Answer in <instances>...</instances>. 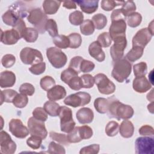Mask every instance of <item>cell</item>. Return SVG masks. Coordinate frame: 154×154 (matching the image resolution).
I'll list each match as a JSON object with an SVG mask.
<instances>
[{"instance_id":"cell-25","label":"cell","mask_w":154,"mask_h":154,"mask_svg":"<svg viewBox=\"0 0 154 154\" xmlns=\"http://www.w3.org/2000/svg\"><path fill=\"white\" fill-rule=\"evenodd\" d=\"M109 103L110 97L108 99L103 97H97L94 100V106L98 112L100 114H105L108 112Z\"/></svg>"},{"instance_id":"cell-8","label":"cell","mask_w":154,"mask_h":154,"mask_svg":"<svg viewBox=\"0 0 154 154\" xmlns=\"http://www.w3.org/2000/svg\"><path fill=\"white\" fill-rule=\"evenodd\" d=\"M90 100L91 96L89 93L79 91L67 96L64 100V103L67 106L76 108L87 105Z\"/></svg>"},{"instance_id":"cell-48","label":"cell","mask_w":154,"mask_h":154,"mask_svg":"<svg viewBox=\"0 0 154 154\" xmlns=\"http://www.w3.org/2000/svg\"><path fill=\"white\" fill-rule=\"evenodd\" d=\"M82 88H92L94 84V78L90 74H84L80 76Z\"/></svg>"},{"instance_id":"cell-33","label":"cell","mask_w":154,"mask_h":154,"mask_svg":"<svg viewBox=\"0 0 154 154\" xmlns=\"http://www.w3.org/2000/svg\"><path fill=\"white\" fill-rule=\"evenodd\" d=\"M94 26L92 20L86 19L80 25L81 32L85 35H91L94 31Z\"/></svg>"},{"instance_id":"cell-40","label":"cell","mask_w":154,"mask_h":154,"mask_svg":"<svg viewBox=\"0 0 154 154\" xmlns=\"http://www.w3.org/2000/svg\"><path fill=\"white\" fill-rule=\"evenodd\" d=\"M69 39V48L72 49H76L79 48L82 43V38L79 34L73 32L68 35Z\"/></svg>"},{"instance_id":"cell-30","label":"cell","mask_w":154,"mask_h":154,"mask_svg":"<svg viewBox=\"0 0 154 154\" xmlns=\"http://www.w3.org/2000/svg\"><path fill=\"white\" fill-rule=\"evenodd\" d=\"M38 36V31L34 28H26L22 35V38L28 43L35 42Z\"/></svg>"},{"instance_id":"cell-6","label":"cell","mask_w":154,"mask_h":154,"mask_svg":"<svg viewBox=\"0 0 154 154\" xmlns=\"http://www.w3.org/2000/svg\"><path fill=\"white\" fill-rule=\"evenodd\" d=\"M20 58L25 64L33 65L43 62V55L40 51L29 47L23 48L20 52Z\"/></svg>"},{"instance_id":"cell-22","label":"cell","mask_w":154,"mask_h":154,"mask_svg":"<svg viewBox=\"0 0 154 154\" xmlns=\"http://www.w3.org/2000/svg\"><path fill=\"white\" fill-rule=\"evenodd\" d=\"M66 96V91L64 87L57 85L54 86L47 92V97L52 101L62 99Z\"/></svg>"},{"instance_id":"cell-41","label":"cell","mask_w":154,"mask_h":154,"mask_svg":"<svg viewBox=\"0 0 154 154\" xmlns=\"http://www.w3.org/2000/svg\"><path fill=\"white\" fill-rule=\"evenodd\" d=\"M134 75L136 77L145 76L147 72V66L145 62H140L133 66Z\"/></svg>"},{"instance_id":"cell-56","label":"cell","mask_w":154,"mask_h":154,"mask_svg":"<svg viewBox=\"0 0 154 154\" xmlns=\"http://www.w3.org/2000/svg\"><path fill=\"white\" fill-rule=\"evenodd\" d=\"M16 62V57L12 54H5L1 59L2 65L5 68L12 67Z\"/></svg>"},{"instance_id":"cell-31","label":"cell","mask_w":154,"mask_h":154,"mask_svg":"<svg viewBox=\"0 0 154 154\" xmlns=\"http://www.w3.org/2000/svg\"><path fill=\"white\" fill-rule=\"evenodd\" d=\"M92 22L94 28L99 30L103 29L106 25L107 18L104 14L97 13L92 17Z\"/></svg>"},{"instance_id":"cell-24","label":"cell","mask_w":154,"mask_h":154,"mask_svg":"<svg viewBox=\"0 0 154 154\" xmlns=\"http://www.w3.org/2000/svg\"><path fill=\"white\" fill-rule=\"evenodd\" d=\"M61 1L56 0H45L43 2L44 13L46 14H54L59 9Z\"/></svg>"},{"instance_id":"cell-37","label":"cell","mask_w":154,"mask_h":154,"mask_svg":"<svg viewBox=\"0 0 154 154\" xmlns=\"http://www.w3.org/2000/svg\"><path fill=\"white\" fill-rule=\"evenodd\" d=\"M69 19L72 25L75 26L79 25L84 21V15L81 11L76 10L69 14Z\"/></svg>"},{"instance_id":"cell-39","label":"cell","mask_w":154,"mask_h":154,"mask_svg":"<svg viewBox=\"0 0 154 154\" xmlns=\"http://www.w3.org/2000/svg\"><path fill=\"white\" fill-rule=\"evenodd\" d=\"M45 29L48 32L50 36L52 37H55L58 35V31L57 23L52 19H48L46 23Z\"/></svg>"},{"instance_id":"cell-16","label":"cell","mask_w":154,"mask_h":154,"mask_svg":"<svg viewBox=\"0 0 154 154\" xmlns=\"http://www.w3.org/2000/svg\"><path fill=\"white\" fill-rule=\"evenodd\" d=\"M152 85L147 80L145 76L136 77L133 80V89L137 93H145L149 90L152 88Z\"/></svg>"},{"instance_id":"cell-19","label":"cell","mask_w":154,"mask_h":154,"mask_svg":"<svg viewBox=\"0 0 154 154\" xmlns=\"http://www.w3.org/2000/svg\"><path fill=\"white\" fill-rule=\"evenodd\" d=\"M88 52L91 57L99 62H102L105 59V54L102 46L97 41L92 42L88 46Z\"/></svg>"},{"instance_id":"cell-32","label":"cell","mask_w":154,"mask_h":154,"mask_svg":"<svg viewBox=\"0 0 154 154\" xmlns=\"http://www.w3.org/2000/svg\"><path fill=\"white\" fill-rule=\"evenodd\" d=\"M17 92L12 89H7L1 91V105L3 102L11 103L13 102V100L15 96L17 94Z\"/></svg>"},{"instance_id":"cell-29","label":"cell","mask_w":154,"mask_h":154,"mask_svg":"<svg viewBox=\"0 0 154 154\" xmlns=\"http://www.w3.org/2000/svg\"><path fill=\"white\" fill-rule=\"evenodd\" d=\"M2 19L5 24L11 26H14L19 18L16 15V14L8 9L6 12H5L2 16Z\"/></svg>"},{"instance_id":"cell-53","label":"cell","mask_w":154,"mask_h":154,"mask_svg":"<svg viewBox=\"0 0 154 154\" xmlns=\"http://www.w3.org/2000/svg\"><path fill=\"white\" fill-rule=\"evenodd\" d=\"M33 117L39 120L45 122L48 119V113L42 107H37L32 111Z\"/></svg>"},{"instance_id":"cell-20","label":"cell","mask_w":154,"mask_h":154,"mask_svg":"<svg viewBox=\"0 0 154 154\" xmlns=\"http://www.w3.org/2000/svg\"><path fill=\"white\" fill-rule=\"evenodd\" d=\"M75 2L79 6L81 10L87 14L94 13L98 8V0H82Z\"/></svg>"},{"instance_id":"cell-45","label":"cell","mask_w":154,"mask_h":154,"mask_svg":"<svg viewBox=\"0 0 154 154\" xmlns=\"http://www.w3.org/2000/svg\"><path fill=\"white\" fill-rule=\"evenodd\" d=\"M97 42L102 47L107 48L111 45L112 39L109 34V32H103L99 35Z\"/></svg>"},{"instance_id":"cell-51","label":"cell","mask_w":154,"mask_h":154,"mask_svg":"<svg viewBox=\"0 0 154 154\" xmlns=\"http://www.w3.org/2000/svg\"><path fill=\"white\" fill-rule=\"evenodd\" d=\"M67 138L70 143H76L80 142L82 139L79 134V126L75 128L67 135Z\"/></svg>"},{"instance_id":"cell-62","label":"cell","mask_w":154,"mask_h":154,"mask_svg":"<svg viewBox=\"0 0 154 154\" xmlns=\"http://www.w3.org/2000/svg\"><path fill=\"white\" fill-rule=\"evenodd\" d=\"M26 28V27L25 23L22 19H19L17 22L16 24L14 25V26L13 27V29H15L18 32V34L20 37V38H22V35Z\"/></svg>"},{"instance_id":"cell-18","label":"cell","mask_w":154,"mask_h":154,"mask_svg":"<svg viewBox=\"0 0 154 154\" xmlns=\"http://www.w3.org/2000/svg\"><path fill=\"white\" fill-rule=\"evenodd\" d=\"M76 117L79 123L87 124L93 122L94 119V113L91 109L83 107L77 111Z\"/></svg>"},{"instance_id":"cell-42","label":"cell","mask_w":154,"mask_h":154,"mask_svg":"<svg viewBox=\"0 0 154 154\" xmlns=\"http://www.w3.org/2000/svg\"><path fill=\"white\" fill-rule=\"evenodd\" d=\"M79 73L74 70L73 69L69 67L67 69L63 70L61 73V80L65 84H67L75 76H78Z\"/></svg>"},{"instance_id":"cell-54","label":"cell","mask_w":154,"mask_h":154,"mask_svg":"<svg viewBox=\"0 0 154 154\" xmlns=\"http://www.w3.org/2000/svg\"><path fill=\"white\" fill-rule=\"evenodd\" d=\"M100 146L98 144H93L88 146L82 147L80 151V154H97L99 153Z\"/></svg>"},{"instance_id":"cell-15","label":"cell","mask_w":154,"mask_h":154,"mask_svg":"<svg viewBox=\"0 0 154 154\" xmlns=\"http://www.w3.org/2000/svg\"><path fill=\"white\" fill-rule=\"evenodd\" d=\"M111 22L109 28V34L112 40L119 37L125 36L126 29V19H117L111 20Z\"/></svg>"},{"instance_id":"cell-43","label":"cell","mask_w":154,"mask_h":154,"mask_svg":"<svg viewBox=\"0 0 154 154\" xmlns=\"http://www.w3.org/2000/svg\"><path fill=\"white\" fill-rule=\"evenodd\" d=\"M119 130V125L115 121L109 122L105 127V133L108 137L116 135Z\"/></svg>"},{"instance_id":"cell-64","label":"cell","mask_w":154,"mask_h":154,"mask_svg":"<svg viewBox=\"0 0 154 154\" xmlns=\"http://www.w3.org/2000/svg\"><path fill=\"white\" fill-rule=\"evenodd\" d=\"M63 6L67 9H76V4L73 1H64L63 2Z\"/></svg>"},{"instance_id":"cell-57","label":"cell","mask_w":154,"mask_h":154,"mask_svg":"<svg viewBox=\"0 0 154 154\" xmlns=\"http://www.w3.org/2000/svg\"><path fill=\"white\" fill-rule=\"evenodd\" d=\"M19 91L22 94L28 96H32L35 92V88L31 84L26 82L22 84L20 86Z\"/></svg>"},{"instance_id":"cell-26","label":"cell","mask_w":154,"mask_h":154,"mask_svg":"<svg viewBox=\"0 0 154 154\" xmlns=\"http://www.w3.org/2000/svg\"><path fill=\"white\" fill-rule=\"evenodd\" d=\"M19 19H23L27 15V9L25 4L21 1H17L13 4L9 8Z\"/></svg>"},{"instance_id":"cell-44","label":"cell","mask_w":154,"mask_h":154,"mask_svg":"<svg viewBox=\"0 0 154 154\" xmlns=\"http://www.w3.org/2000/svg\"><path fill=\"white\" fill-rule=\"evenodd\" d=\"M40 85L43 90L48 91L55 85V81L50 76H45L40 79Z\"/></svg>"},{"instance_id":"cell-60","label":"cell","mask_w":154,"mask_h":154,"mask_svg":"<svg viewBox=\"0 0 154 154\" xmlns=\"http://www.w3.org/2000/svg\"><path fill=\"white\" fill-rule=\"evenodd\" d=\"M69 87L73 90H79L81 88H82V82L81 78L78 76H76L73 77L67 84Z\"/></svg>"},{"instance_id":"cell-11","label":"cell","mask_w":154,"mask_h":154,"mask_svg":"<svg viewBox=\"0 0 154 154\" xmlns=\"http://www.w3.org/2000/svg\"><path fill=\"white\" fill-rule=\"evenodd\" d=\"M27 125L31 135L39 137L43 140L46 138L48 132L44 122L31 117L28 119Z\"/></svg>"},{"instance_id":"cell-12","label":"cell","mask_w":154,"mask_h":154,"mask_svg":"<svg viewBox=\"0 0 154 154\" xmlns=\"http://www.w3.org/2000/svg\"><path fill=\"white\" fill-rule=\"evenodd\" d=\"M9 131L17 138H25L29 134V129L18 119H13L9 122Z\"/></svg>"},{"instance_id":"cell-10","label":"cell","mask_w":154,"mask_h":154,"mask_svg":"<svg viewBox=\"0 0 154 154\" xmlns=\"http://www.w3.org/2000/svg\"><path fill=\"white\" fill-rule=\"evenodd\" d=\"M114 44L110 48V55L113 62L122 59L124 55V50L127 46V40L125 36L119 37L113 40Z\"/></svg>"},{"instance_id":"cell-27","label":"cell","mask_w":154,"mask_h":154,"mask_svg":"<svg viewBox=\"0 0 154 154\" xmlns=\"http://www.w3.org/2000/svg\"><path fill=\"white\" fill-rule=\"evenodd\" d=\"M144 52V48L140 46H132V48L126 55V58L131 62H134L140 59Z\"/></svg>"},{"instance_id":"cell-1","label":"cell","mask_w":154,"mask_h":154,"mask_svg":"<svg viewBox=\"0 0 154 154\" xmlns=\"http://www.w3.org/2000/svg\"><path fill=\"white\" fill-rule=\"evenodd\" d=\"M107 112L110 118L128 120L133 116L134 111L130 105L121 103L115 98L114 96H112L110 97V103Z\"/></svg>"},{"instance_id":"cell-13","label":"cell","mask_w":154,"mask_h":154,"mask_svg":"<svg viewBox=\"0 0 154 154\" xmlns=\"http://www.w3.org/2000/svg\"><path fill=\"white\" fill-rule=\"evenodd\" d=\"M1 153L4 154H13L16 150V144L10 135L4 131L0 132Z\"/></svg>"},{"instance_id":"cell-47","label":"cell","mask_w":154,"mask_h":154,"mask_svg":"<svg viewBox=\"0 0 154 154\" xmlns=\"http://www.w3.org/2000/svg\"><path fill=\"white\" fill-rule=\"evenodd\" d=\"M123 1H115L110 0H103L101 1V8L105 11L112 10L116 6L122 5Z\"/></svg>"},{"instance_id":"cell-46","label":"cell","mask_w":154,"mask_h":154,"mask_svg":"<svg viewBox=\"0 0 154 154\" xmlns=\"http://www.w3.org/2000/svg\"><path fill=\"white\" fill-rule=\"evenodd\" d=\"M49 137L53 140L57 141L58 143H60L61 144H63L65 146H69V142L67 140V135L63 134L57 133L55 132H49Z\"/></svg>"},{"instance_id":"cell-61","label":"cell","mask_w":154,"mask_h":154,"mask_svg":"<svg viewBox=\"0 0 154 154\" xmlns=\"http://www.w3.org/2000/svg\"><path fill=\"white\" fill-rule=\"evenodd\" d=\"M138 132L140 135L143 136H149L153 137L154 135V129L151 126L146 125L142 126L138 131Z\"/></svg>"},{"instance_id":"cell-7","label":"cell","mask_w":154,"mask_h":154,"mask_svg":"<svg viewBox=\"0 0 154 154\" xmlns=\"http://www.w3.org/2000/svg\"><path fill=\"white\" fill-rule=\"evenodd\" d=\"M94 82L99 91L103 94H111L116 90L115 84L103 73H97L94 76Z\"/></svg>"},{"instance_id":"cell-21","label":"cell","mask_w":154,"mask_h":154,"mask_svg":"<svg viewBox=\"0 0 154 154\" xmlns=\"http://www.w3.org/2000/svg\"><path fill=\"white\" fill-rule=\"evenodd\" d=\"M16 82V75L11 72L5 70L0 74V86L1 88L13 87Z\"/></svg>"},{"instance_id":"cell-28","label":"cell","mask_w":154,"mask_h":154,"mask_svg":"<svg viewBox=\"0 0 154 154\" xmlns=\"http://www.w3.org/2000/svg\"><path fill=\"white\" fill-rule=\"evenodd\" d=\"M60 108V105L58 103L52 100L47 101L43 105V108L45 109L46 112L48 113V115L51 117L58 116Z\"/></svg>"},{"instance_id":"cell-23","label":"cell","mask_w":154,"mask_h":154,"mask_svg":"<svg viewBox=\"0 0 154 154\" xmlns=\"http://www.w3.org/2000/svg\"><path fill=\"white\" fill-rule=\"evenodd\" d=\"M119 131L122 137L128 138L133 135L134 132V126L131 121L124 120L119 126Z\"/></svg>"},{"instance_id":"cell-35","label":"cell","mask_w":154,"mask_h":154,"mask_svg":"<svg viewBox=\"0 0 154 154\" xmlns=\"http://www.w3.org/2000/svg\"><path fill=\"white\" fill-rule=\"evenodd\" d=\"M120 10L123 14L127 17L128 16L135 12L136 10V5L135 2L132 1H123L122 7Z\"/></svg>"},{"instance_id":"cell-49","label":"cell","mask_w":154,"mask_h":154,"mask_svg":"<svg viewBox=\"0 0 154 154\" xmlns=\"http://www.w3.org/2000/svg\"><path fill=\"white\" fill-rule=\"evenodd\" d=\"M42 140L43 139L39 137L31 135V137L27 139L26 144L32 149H38L41 146Z\"/></svg>"},{"instance_id":"cell-3","label":"cell","mask_w":154,"mask_h":154,"mask_svg":"<svg viewBox=\"0 0 154 154\" xmlns=\"http://www.w3.org/2000/svg\"><path fill=\"white\" fill-rule=\"evenodd\" d=\"M28 21L33 25L40 34L45 32V26L48 20L47 15L40 8H36L31 10L29 12L27 17Z\"/></svg>"},{"instance_id":"cell-14","label":"cell","mask_w":154,"mask_h":154,"mask_svg":"<svg viewBox=\"0 0 154 154\" xmlns=\"http://www.w3.org/2000/svg\"><path fill=\"white\" fill-rule=\"evenodd\" d=\"M153 35V34L147 28L140 29L132 38V46H140L144 48L151 40Z\"/></svg>"},{"instance_id":"cell-9","label":"cell","mask_w":154,"mask_h":154,"mask_svg":"<svg viewBox=\"0 0 154 154\" xmlns=\"http://www.w3.org/2000/svg\"><path fill=\"white\" fill-rule=\"evenodd\" d=\"M135 153L137 154H153L154 152V139L150 137H141L135 142Z\"/></svg>"},{"instance_id":"cell-55","label":"cell","mask_w":154,"mask_h":154,"mask_svg":"<svg viewBox=\"0 0 154 154\" xmlns=\"http://www.w3.org/2000/svg\"><path fill=\"white\" fill-rule=\"evenodd\" d=\"M45 69L46 63L45 62H41L33 64L29 68V70L31 72V73L35 75H38L43 73L45 71Z\"/></svg>"},{"instance_id":"cell-58","label":"cell","mask_w":154,"mask_h":154,"mask_svg":"<svg viewBox=\"0 0 154 154\" xmlns=\"http://www.w3.org/2000/svg\"><path fill=\"white\" fill-rule=\"evenodd\" d=\"M83 58L81 56H75L73 57L69 63V67L73 69L78 73H79L80 71V66L82 61L83 60Z\"/></svg>"},{"instance_id":"cell-4","label":"cell","mask_w":154,"mask_h":154,"mask_svg":"<svg viewBox=\"0 0 154 154\" xmlns=\"http://www.w3.org/2000/svg\"><path fill=\"white\" fill-rule=\"evenodd\" d=\"M60 119V128L62 132L69 133L75 127L72 109L66 106H60L58 115Z\"/></svg>"},{"instance_id":"cell-36","label":"cell","mask_w":154,"mask_h":154,"mask_svg":"<svg viewBox=\"0 0 154 154\" xmlns=\"http://www.w3.org/2000/svg\"><path fill=\"white\" fill-rule=\"evenodd\" d=\"M142 20L140 13L134 12L127 17V24L131 28H135L140 25Z\"/></svg>"},{"instance_id":"cell-50","label":"cell","mask_w":154,"mask_h":154,"mask_svg":"<svg viewBox=\"0 0 154 154\" xmlns=\"http://www.w3.org/2000/svg\"><path fill=\"white\" fill-rule=\"evenodd\" d=\"M48 152L49 153H60L64 154L66 153L65 149L60 144L56 143L54 141H52L49 143L48 146Z\"/></svg>"},{"instance_id":"cell-59","label":"cell","mask_w":154,"mask_h":154,"mask_svg":"<svg viewBox=\"0 0 154 154\" xmlns=\"http://www.w3.org/2000/svg\"><path fill=\"white\" fill-rule=\"evenodd\" d=\"M95 67L93 62L83 59L80 66V71L83 73H88L92 71Z\"/></svg>"},{"instance_id":"cell-34","label":"cell","mask_w":154,"mask_h":154,"mask_svg":"<svg viewBox=\"0 0 154 154\" xmlns=\"http://www.w3.org/2000/svg\"><path fill=\"white\" fill-rule=\"evenodd\" d=\"M54 45L60 49H66L69 47V39L68 36L65 35H58L53 38Z\"/></svg>"},{"instance_id":"cell-2","label":"cell","mask_w":154,"mask_h":154,"mask_svg":"<svg viewBox=\"0 0 154 154\" xmlns=\"http://www.w3.org/2000/svg\"><path fill=\"white\" fill-rule=\"evenodd\" d=\"M131 71V64L125 57L114 62L111 76L117 81L122 83L129 77Z\"/></svg>"},{"instance_id":"cell-5","label":"cell","mask_w":154,"mask_h":154,"mask_svg":"<svg viewBox=\"0 0 154 154\" xmlns=\"http://www.w3.org/2000/svg\"><path fill=\"white\" fill-rule=\"evenodd\" d=\"M46 56L51 65L56 69L64 67L67 63L66 55L58 48H48L46 49Z\"/></svg>"},{"instance_id":"cell-38","label":"cell","mask_w":154,"mask_h":154,"mask_svg":"<svg viewBox=\"0 0 154 154\" xmlns=\"http://www.w3.org/2000/svg\"><path fill=\"white\" fill-rule=\"evenodd\" d=\"M28 102V98L26 95L23 94H17L13 100V105L18 108H22L26 106Z\"/></svg>"},{"instance_id":"cell-17","label":"cell","mask_w":154,"mask_h":154,"mask_svg":"<svg viewBox=\"0 0 154 154\" xmlns=\"http://www.w3.org/2000/svg\"><path fill=\"white\" fill-rule=\"evenodd\" d=\"M1 31V42L4 45H14L18 42L19 39H20V37L18 32L13 28L11 29L6 30L5 31Z\"/></svg>"},{"instance_id":"cell-63","label":"cell","mask_w":154,"mask_h":154,"mask_svg":"<svg viewBox=\"0 0 154 154\" xmlns=\"http://www.w3.org/2000/svg\"><path fill=\"white\" fill-rule=\"evenodd\" d=\"M111 20H114L122 19H126V17L123 14L120 9H116L112 11L111 15Z\"/></svg>"},{"instance_id":"cell-52","label":"cell","mask_w":154,"mask_h":154,"mask_svg":"<svg viewBox=\"0 0 154 154\" xmlns=\"http://www.w3.org/2000/svg\"><path fill=\"white\" fill-rule=\"evenodd\" d=\"M79 134L82 140H87L93 136V130L87 125L79 126Z\"/></svg>"}]
</instances>
